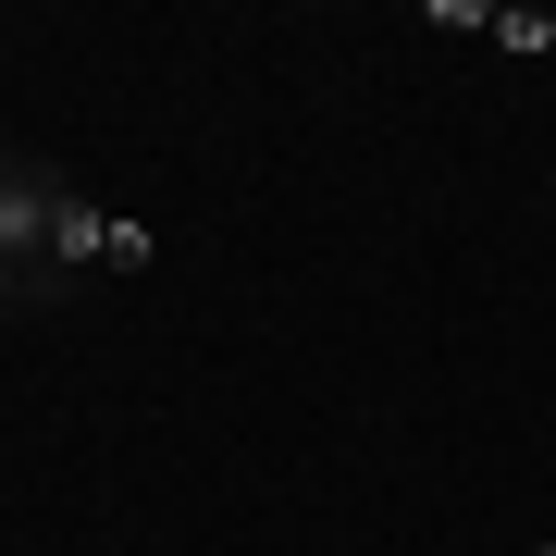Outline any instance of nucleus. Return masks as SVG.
Returning <instances> with one entry per match:
<instances>
[{"label": "nucleus", "mask_w": 556, "mask_h": 556, "mask_svg": "<svg viewBox=\"0 0 556 556\" xmlns=\"http://www.w3.org/2000/svg\"><path fill=\"white\" fill-rule=\"evenodd\" d=\"M100 236H112V211H87L75 186L0 161V298H50V285H75V260H100Z\"/></svg>", "instance_id": "f257e3e1"}, {"label": "nucleus", "mask_w": 556, "mask_h": 556, "mask_svg": "<svg viewBox=\"0 0 556 556\" xmlns=\"http://www.w3.org/2000/svg\"><path fill=\"white\" fill-rule=\"evenodd\" d=\"M149 248H161L149 223H137V211H112V236H100V260H112V273H149Z\"/></svg>", "instance_id": "f03ea898"}, {"label": "nucleus", "mask_w": 556, "mask_h": 556, "mask_svg": "<svg viewBox=\"0 0 556 556\" xmlns=\"http://www.w3.org/2000/svg\"><path fill=\"white\" fill-rule=\"evenodd\" d=\"M495 50H519V62H544V50H556V25H544V13H495Z\"/></svg>", "instance_id": "7ed1b4c3"}]
</instances>
